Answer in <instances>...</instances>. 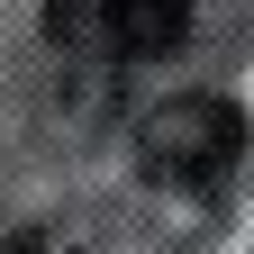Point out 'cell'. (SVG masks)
<instances>
[{
	"instance_id": "cell-1",
	"label": "cell",
	"mask_w": 254,
	"mask_h": 254,
	"mask_svg": "<svg viewBox=\"0 0 254 254\" xmlns=\"http://www.w3.org/2000/svg\"><path fill=\"white\" fill-rule=\"evenodd\" d=\"M236 145H245V118H236V100H209V91H182L136 127V164L173 190H209L236 164Z\"/></svg>"
},
{
	"instance_id": "cell-2",
	"label": "cell",
	"mask_w": 254,
	"mask_h": 254,
	"mask_svg": "<svg viewBox=\"0 0 254 254\" xmlns=\"http://www.w3.org/2000/svg\"><path fill=\"white\" fill-rule=\"evenodd\" d=\"M91 27L118 46V55H173L182 27H190V0H91Z\"/></svg>"
}]
</instances>
